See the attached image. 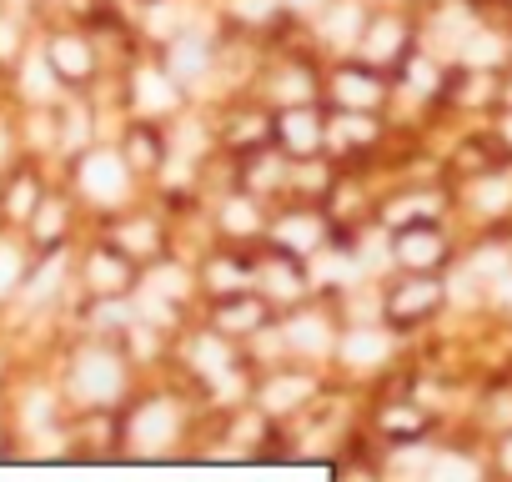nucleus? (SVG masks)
I'll return each mask as SVG.
<instances>
[{
	"instance_id": "f257e3e1",
	"label": "nucleus",
	"mask_w": 512,
	"mask_h": 482,
	"mask_svg": "<svg viewBox=\"0 0 512 482\" xmlns=\"http://www.w3.org/2000/svg\"><path fill=\"white\" fill-rule=\"evenodd\" d=\"M76 387L91 392V397H111V392L121 387V372H116L101 352H91V357L81 362V372H76Z\"/></svg>"
},
{
	"instance_id": "f03ea898",
	"label": "nucleus",
	"mask_w": 512,
	"mask_h": 482,
	"mask_svg": "<svg viewBox=\"0 0 512 482\" xmlns=\"http://www.w3.org/2000/svg\"><path fill=\"white\" fill-rule=\"evenodd\" d=\"M121 186H126V176H121L116 161L96 156V161L86 166V191H91L96 201H121Z\"/></svg>"
},
{
	"instance_id": "7ed1b4c3",
	"label": "nucleus",
	"mask_w": 512,
	"mask_h": 482,
	"mask_svg": "<svg viewBox=\"0 0 512 482\" xmlns=\"http://www.w3.org/2000/svg\"><path fill=\"white\" fill-rule=\"evenodd\" d=\"M432 482H477V467L462 462V457H442V462L432 467Z\"/></svg>"
},
{
	"instance_id": "20e7f679",
	"label": "nucleus",
	"mask_w": 512,
	"mask_h": 482,
	"mask_svg": "<svg viewBox=\"0 0 512 482\" xmlns=\"http://www.w3.org/2000/svg\"><path fill=\"white\" fill-rule=\"evenodd\" d=\"M347 352H352V362H377V357L387 352V337H362V342L352 337V342H347Z\"/></svg>"
},
{
	"instance_id": "39448f33",
	"label": "nucleus",
	"mask_w": 512,
	"mask_h": 482,
	"mask_svg": "<svg viewBox=\"0 0 512 482\" xmlns=\"http://www.w3.org/2000/svg\"><path fill=\"white\" fill-rule=\"evenodd\" d=\"M51 56H56V61H61V66H66V71H76V76H81V71H86V51H81V46H76V41H61V46H56V51H51Z\"/></svg>"
},
{
	"instance_id": "423d86ee",
	"label": "nucleus",
	"mask_w": 512,
	"mask_h": 482,
	"mask_svg": "<svg viewBox=\"0 0 512 482\" xmlns=\"http://www.w3.org/2000/svg\"><path fill=\"white\" fill-rule=\"evenodd\" d=\"M292 392H307V382H282V387L272 382V392H267V402H272V407H292V402H297Z\"/></svg>"
},
{
	"instance_id": "0eeeda50",
	"label": "nucleus",
	"mask_w": 512,
	"mask_h": 482,
	"mask_svg": "<svg viewBox=\"0 0 512 482\" xmlns=\"http://www.w3.org/2000/svg\"><path fill=\"white\" fill-rule=\"evenodd\" d=\"M16 272H21V257L16 252H0V292H11Z\"/></svg>"
},
{
	"instance_id": "6e6552de",
	"label": "nucleus",
	"mask_w": 512,
	"mask_h": 482,
	"mask_svg": "<svg viewBox=\"0 0 512 482\" xmlns=\"http://www.w3.org/2000/svg\"><path fill=\"white\" fill-rule=\"evenodd\" d=\"M297 337L312 342V347H322V327H297Z\"/></svg>"
}]
</instances>
